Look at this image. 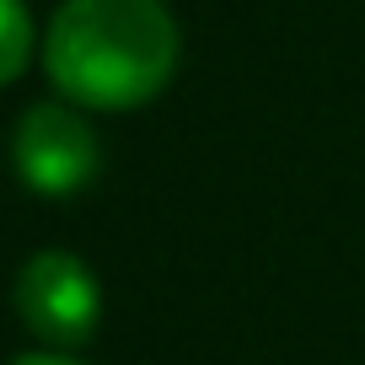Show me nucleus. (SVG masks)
<instances>
[{
  "label": "nucleus",
  "instance_id": "nucleus-1",
  "mask_svg": "<svg viewBox=\"0 0 365 365\" xmlns=\"http://www.w3.org/2000/svg\"><path fill=\"white\" fill-rule=\"evenodd\" d=\"M43 70L81 108H140L178 70V22L161 0H65Z\"/></svg>",
  "mask_w": 365,
  "mask_h": 365
},
{
  "label": "nucleus",
  "instance_id": "nucleus-2",
  "mask_svg": "<svg viewBox=\"0 0 365 365\" xmlns=\"http://www.w3.org/2000/svg\"><path fill=\"white\" fill-rule=\"evenodd\" d=\"M16 312L54 349H76L97 333L103 290L76 252H33L16 274Z\"/></svg>",
  "mask_w": 365,
  "mask_h": 365
},
{
  "label": "nucleus",
  "instance_id": "nucleus-3",
  "mask_svg": "<svg viewBox=\"0 0 365 365\" xmlns=\"http://www.w3.org/2000/svg\"><path fill=\"white\" fill-rule=\"evenodd\" d=\"M11 156H16V172L27 178V188H38L48 199H65L76 188H86L97 178V167H103V150H97L91 124L65 103L27 108L22 124H16Z\"/></svg>",
  "mask_w": 365,
  "mask_h": 365
},
{
  "label": "nucleus",
  "instance_id": "nucleus-4",
  "mask_svg": "<svg viewBox=\"0 0 365 365\" xmlns=\"http://www.w3.org/2000/svg\"><path fill=\"white\" fill-rule=\"evenodd\" d=\"M33 59V16L22 0H0V86L16 81Z\"/></svg>",
  "mask_w": 365,
  "mask_h": 365
},
{
  "label": "nucleus",
  "instance_id": "nucleus-5",
  "mask_svg": "<svg viewBox=\"0 0 365 365\" xmlns=\"http://www.w3.org/2000/svg\"><path fill=\"white\" fill-rule=\"evenodd\" d=\"M11 365H81V360H70V354H59V349H43V354H22V360H11Z\"/></svg>",
  "mask_w": 365,
  "mask_h": 365
}]
</instances>
